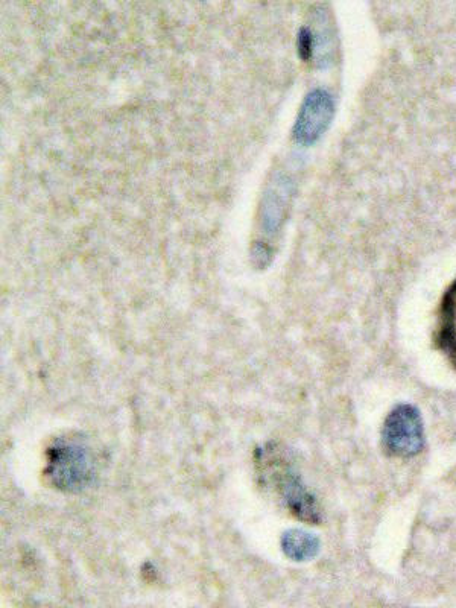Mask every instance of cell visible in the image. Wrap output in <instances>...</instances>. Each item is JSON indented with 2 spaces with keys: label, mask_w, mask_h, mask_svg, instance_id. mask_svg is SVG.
Here are the masks:
<instances>
[{
  "label": "cell",
  "mask_w": 456,
  "mask_h": 608,
  "mask_svg": "<svg viewBox=\"0 0 456 608\" xmlns=\"http://www.w3.org/2000/svg\"><path fill=\"white\" fill-rule=\"evenodd\" d=\"M426 444L422 414L409 403H400L387 415L382 428V446L394 458H412Z\"/></svg>",
  "instance_id": "obj_3"
},
{
  "label": "cell",
  "mask_w": 456,
  "mask_h": 608,
  "mask_svg": "<svg viewBox=\"0 0 456 608\" xmlns=\"http://www.w3.org/2000/svg\"><path fill=\"white\" fill-rule=\"evenodd\" d=\"M435 341L438 349L456 370V279L441 300Z\"/></svg>",
  "instance_id": "obj_5"
},
{
  "label": "cell",
  "mask_w": 456,
  "mask_h": 608,
  "mask_svg": "<svg viewBox=\"0 0 456 608\" xmlns=\"http://www.w3.org/2000/svg\"><path fill=\"white\" fill-rule=\"evenodd\" d=\"M251 256H253V263L257 268H265L271 262L273 250L265 242H256L253 251H251Z\"/></svg>",
  "instance_id": "obj_9"
},
{
  "label": "cell",
  "mask_w": 456,
  "mask_h": 608,
  "mask_svg": "<svg viewBox=\"0 0 456 608\" xmlns=\"http://www.w3.org/2000/svg\"><path fill=\"white\" fill-rule=\"evenodd\" d=\"M283 195H286V190H282L279 186H276L268 190V194L265 195V201H263V216L260 221H262L266 233H270V235L271 233H276L277 228L283 222V212H285L286 206Z\"/></svg>",
  "instance_id": "obj_7"
},
{
  "label": "cell",
  "mask_w": 456,
  "mask_h": 608,
  "mask_svg": "<svg viewBox=\"0 0 456 608\" xmlns=\"http://www.w3.org/2000/svg\"><path fill=\"white\" fill-rule=\"evenodd\" d=\"M45 476L64 493H81L95 481L92 450L78 438H57L46 450Z\"/></svg>",
  "instance_id": "obj_2"
},
{
  "label": "cell",
  "mask_w": 456,
  "mask_h": 608,
  "mask_svg": "<svg viewBox=\"0 0 456 608\" xmlns=\"http://www.w3.org/2000/svg\"><path fill=\"white\" fill-rule=\"evenodd\" d=\"M282 548L292 561H309L320 552V539L303 529H289L282 537Z\"/></svg>",
  "instance_id": "obj_6"
},
{
  "label": "cell",
  "mask_w": 456,
  "mask_h": 608,
  "mask_svg": "<svg viewBox=\"0 0 456 608\" xmlns=\"http://www.w3.org/2000/svg\"><path fill=\"white\" fill-rule=\"evenodd\" d=\"M297 45L298 54H300V57L303 58L304 61L312 58L315 48V37L314 34H312L311 29H301L300 34H298Z\"/></svg>",
  "instance_id": "obj_8"
},
{
  "label": "cell",
  "mask_w": 456,
  "mask_h": 608,
  "mask_svg": "<svg viewBox=\"0 0 456 608\" xmlns=\"http://www.w3.org/2000/svg\"><path fill=\"white\" fill-rule=\"evenodd\" d=\"M257 467L263 484L273 485L279 493L289 513L294 514L301 522L318 525L321 522V510L317 498L311 493L300 473L289 463L277 444H266L257 450Z\"/></svg>",
  "instance_id": "obj_1"
},
{
  "label": "cell",
  "mask_w": 456,
  "mask_h": 608,
  "mask_svg": "<svg viewBox=\"0 0 456 608\" xmlns=\"http://www.w3.org/2000/svg\"><path fill=\"white\" fill-rule=\"evenodd\" d=\"M332 96L323 89H315L304 98L294 125V137L301 145L317 142L332 122Z\"/></svg>",
  "instance_id": "obj_4"
}]
</instances>
